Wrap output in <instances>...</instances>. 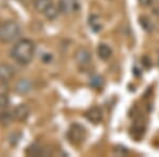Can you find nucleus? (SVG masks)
Returning <instances> with one entry per match:
<instances>
[{
	"instance_id": "f257e3e1",
	"label": "nucleus",
	"mask_w": 159,
	"mask_h": 157,
	"mask_svg": "<svg viewBox=\"0 0 159 157\" xmlns=\"http://www.w3.org/2000/svg\"><path fill=\"white\" fill-rule=\"evenodd\" d=\"M35 54V45L31 39L24 38L18 40L11 49V56L20 65L31 63Z\"/></svg>"
},
{
	"instance_id": "f03ea898",
	"label": "nucleus",
	"mask_w": 159,
	"mask_h": 157,
	"mask_svg": "<svg viewBox=\"0 0 159 157\" xmlns=\"http://www.w3.org/2000/svg\"><path fill=\"white\" fill-rule=\"evenodd\" d=\"M21 29L15 20H7L0 25V42L9 44L19 37Z\"/></svg>"
},
{
	"instance_id": "7ed1b4c3",
	"label": "nucleus",
	"mask_w": 159,
	"mask_h": 157,
	"mask_svg": "<svg viewBox=\"0 0 159 157\" xmlns=\"http://www.w3.org/2000/svg\"><path fill=\"white\" fill-rule=\"evenodd\" d=\"M86 137L87 132L83 125L79 124V123H73V124L70 125L67 132V138L72 145H81L85 141Z\"/></svg>"
},
{
	"instance_id": "20e7f679",
	"label": "nucleus",
	"mask_w": 159,
	"mask_h": 157,
	"mask_svg": "<svg viewBox=\"0 0 159 157\" xmlns=\"http://www.w3.org/2000/svg\"><path fill=\"white\" fill-rule=\"evenodd\" d=\"M57 7L61 13L70 15L80 10V2L79 0H58Z\"/></svg>"
},
{
	"instance_id": "39448f33",
	"label": "nucleus",
	"mask_w": 159,
	"mask_h": 157,
	"mask_svg": "<svg viewBox=\"0 0 159 157\" xmlns=\"http://www.w3.org/2000/svg\"><path fill=\"white\" fill-rule=\"evenodd\" d=\"M74 60L78 63V65L82 68H86L90 65L91 62V55L90 52L84 47H80L76 49L74 53Z\"/></svg>"
},
{
	"instance_id": "423d86ee",
	"label": "nucleus",
	"mask_w": 159,
	"mask_h": 157,
	"mask_svg": "<svg viewBox=\"0 0 159 157\" xmlns=\"http://www.w3.org/2000/svg\"><path fill=\"white\" fill-rule=\"evenodd\" d=\"M13 118L14 120L20 121V122H24L29 118L30 116V109L27 104H19L13 109L12 112Z\"/></svg>"
},
{
	"instance_id": "0eeeda50",
	"label": "nucleus",
	"mask_w": 159,
	"mask_h": 157,
	"mask_svg": "<svg viewBox=\"0 0 159 157\" xmlns=\"http://www.w3.org/2000/svg\"><path fill=\"white\" fill-rule=\"evenodd\" d=\"M84 116H85V118L87 120L90 121L92 123H94V124H98V123L101 122L102 119H103V113H102V109L98 106L90 107L88 110H86Z\"/></svg>"
},
{
	"instance_id": "6e6552de",
	"label": "nucleus",
	"mask_w": 159,
	"mask_h": 157,
	"mask_svg": "<svg viewBox=\"0 0 159 157\" xmlns=\"http://www.w3.org/2000/svg\"><path fill=\"white\" fill-rule=\"evenodd\" d=\"M15 76V69L9 64H0V81L7 83Z\"/></svg>"
},
{
	"instance_id": "1a4fd4ad",
	"label": "nucleus",
	"mask_w": 159,
	"mask_h": 157,
	"mask_svg": "<svg viewBox=\"0 0 159 157\" xmlns=\"http://www.w3.org/2000/svg\"><path fill=\"white\" fill-rule=\"evenodd\" d=\"M32 89V83L28 79H21L15 85V91L19 95H25Z\"/></svg>"
},
{
	"instance_id": "9d476101",
	"label": "nucleus",
	"mask_w": 159,
	"mask_h": 157,
	"mask_svg": "<svg viewBox=\"0 0 159 157\" xmlns=\"http://www.w3.org/2000/svg\"><path fill=\"white\" fill-rule=\"evenodd\" d=\"M97 54L102 61H107L111 58L112 50L107 44H100L97 48Z\"/></svg>"
},
{
	"instance_id": "9b49d317",
	"label": "nucleus",
	"mask_w": 159,
	"mask_h": 157,
	"mask_svg": "<svg viewBox=\"0 0 159 157\" xmlns=\"http://www.w3.org/2000/svg\"><path fill=\"white\" fill-rule=\"evenodd\" d=\"M53 0H33V6L37 12L45 14L53 6Z\"/></svg>"
},
{
	"instance_id": "f8f14e48",
	"label": "nucleus",
	"mask_w": 159,
	"mask_h": 157,
	"mask_svg": "<svg viewBox=\"0 0 159 157\" xmlns=\"http://www.w3.org/2000/svg\"><path fill=\"white\" fill-rule=\"evenodd\" d=\"M10 103L9 94H7V88L2 82L0 84V109H6Z\"/></svg>"
},
{
	"instance_id": "ddd939ff",
	"label": "nucleus",
	"mask_w": 159,
	"mask_h": 157,
	"mask_svg": "<svg viewBox=\"0 0 159 157\" xmlns=\"http://www.w3.org/2000/svg\"><path fill=\"white\" fill-rule=\"evenodd\" d=\"M88 25H89V27H90L91 31H93L94 33L100 32L102 29V25H101V21H100V17L98 15H94V14L90 15L88 18Z\"/></svg>"
},
{
	"instance_id": "4468645a",
	"label": "nucleus",
	"mask_w": 159,
	"mask_h": 157,
	"mask_svg": "<svg viewBox=\"0 0 159 157\" xmlns=\"http://www.w3.org/2000/svg\"><path fill=\"white\" fill-rule=\"evenodd\" d=\"M25 153H27V155H29V156L45 155V153H43V148L40 146V145H38V143H32L31 145L28 146Z\"/></svg>"
},
{
	"instance_id": "2eb2a0df",
	"label": "nucleus",
	"mask_w": 159,
	"mask_h": 157,
	"mask_svg": "<svg viewBox=\"0 0 159 157\" xmlns=\"http://www.w3.org/2000/svg\"><path fill=\"white\" fill-rule=\"evenodd\" d=\"M104 84V80L102 76H98V74H93V76H90V79H89V85L92 87V88H101L102 86H103Z\"/></svg>"
},
{
	"instance_id": "dca6fc26",
	"label": "nucleus",
	"mask_w": 159,
	"mask_h": 157,
	"mask_svg": "<svg viewBox=\"0 0 159 157\" xmlns=\"http://www.w3.org/2000/svg\"><path fill=\"white\" fill-rule=\"evenodd\" d=\"M13 120H14V118H13L12 113H9V112L0 113V125L7 127V125L11 124Z\"/></svg>"
},
{
	"instance_id": "f3484780",
	"label": "nucleus",
	"mask_w": 159,
	"mask_h": 157,
	"mask_svg": "<svg viewBox=\"0 0 159 157\" xmlns=\"http://www.w3.org/2000/svg\"><path fill=\"white\" fill-rule=\"evenodd\" d=\"M139 22H140V25H142L143 29L147 31V32H151V31L153 30V25H152L151 20L148 19V17H145V16L141 17L140 20H139Z\"/></svg>"
},
{
	"instance_id": "a211bd4d",
	"label": "nucleus",
	"mask_w": 159,
	"mask_h": 157,
	"mask_svg": "<svg viewBox=\"0 0 159 157\" xmlns=\"http://www.w3.org/2000/svg\"><path fill=\"white\" fill-rule=\"evenodd\" d=\"M20 138H21V134H20L19 132H14V133H12L11 135H10L9 141L11 142L12 145H17V143H18Z\"/></svg>"
},
{
	"instance_id": "6ab92c4d",
	"label": "nucleus",
	"mask_w": 159,
	"mask_h": 157,
	"mask_svg": "<svg viewBox=\"0 0 159 157\" xmlns=\"http://www.w3.org/2000/svg\"><path fill=\"white\" fill-rule=\"evenodd\" d=\"M138 1L142 7H150L153 3L154 0H138Z\"/></svg>"
},
{
	"instance_id": "aec40b11",
	"label": "nucleus",
	"mask_w": 159,
	"mask_h": 157,
	"mask_svg": "<svg viewBox=\"0 0 159 157\" xmlns=\"http://www.w3.org/2000/svg\"><path fill=\"white\" fill-rule=\"evenodd\" d=\"M42 60L43 63H49V62L51 61V55L49 54V53H45V55L42 56Z\"/></svg>"
}]
</instances>
